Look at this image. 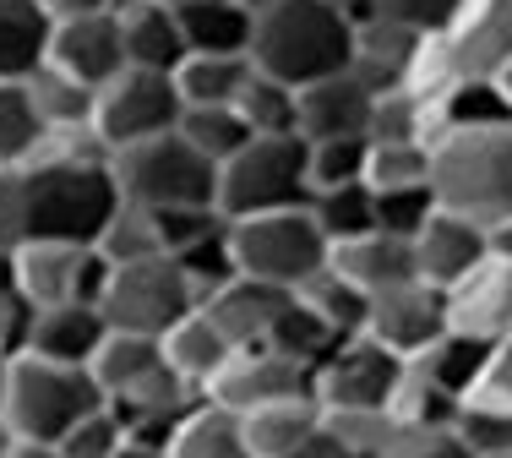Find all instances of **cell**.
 <instances>
[{
  "instance_id": "cell-1",
  "label": "cell",
  "mask_w": 512,
  "mask_h": 458,
  "mask_svg": "<svg viewBox=\"0 0 512 458\" xmlns=\"http://www.w3.org/2000/svg\"><path fill=\"white\" fill-rule=\"evenodd\" d=\"M355 11L327 0H278L251 28V66L289 88L338 77L355 60Z\"/></svg>"
},
{
  "instance_id": "cell-2",
  "label": "cell",
  "mask_w": 512,
  "mask_h": 458,
  "mask_svg": "<svg viewBox=\"0 0 512 458\" xmlns=\"http://www.w3.org/2000/svg\"><path fill=\"white\" fill-rule=\"evenodd\" d=\"M431 191L458 219L491 229V235L507 229L512 224V120L436 137Z\"/></svg>"
},
{
  "instance_id": "cell-3",
  "label": "cell",
  "mask_w": 512,
  "mask_h": 458,
  "mask_svg": "<svg viewBox=\"0 0 512 458\" xmlns=\"http://www.w3.org/2000/svg\"><path fill=\"white\" fill-rule=\"evenodd\" d=\"M22 191H28V240L93 246L120 208V186L109 175V164L33 159L22 170Z\"/></svg>"
},
{
  "instance_id": "cell-4",
  "label": "cell",
  "mask_w": 512,
  "mask_h": 458,
  "mask_svg": "<svg viewBox=\"0 0 512 458\" xmlns=\"http://www.w3.org/2000/svg\"><path fill=\"white\" fill-rule=\"evenodd\" d=\"M93 409H104V393L93 382V371L55 366V360H39V355L11 360V388H6V409H0L11 437L66 442Z\"/></svg>"
},
{
  "instance_id": "cell-5",
  "label": "cell",
  "mask_w": 512,
  "mask_h": 458,
  "mask_svg": "<svg viewBox=\"0 0 512 458\" xmlns=\"http://www.w3.org/2000/svg\"><path fill=\"white\" fill-rule=\"evenodd\" d=\"M109 175H115V186H120V202H131V208H148V213L218 208V170L180 137V131L115 153V159H109Z\"/></svg>"
},
{
  "instance_id": "cell-6",
  "label": "cell",
  "mask_w": 512,
  "mask_h": 458,
  "mask_svg": "<svg viewBox=\"0 0 512 458\" xmlns=\"http://www.w3.org/2000/svg\"><path fill=\"white\" fill-rule=\"evenodd\" d=\"M311 208V164L300 137H256L240 159L218 170V213L224 224L262 219V213Z\"/></svg>"
},
{
  "instance_id": "cell-7",
  "label": "cell",
  "mask_w": 512,
  "mask_h": 458,
  "mask_svg": "<svg viewBox=\"0 0 512 458\" xmlns=\"http://www.w3.org/2000/svg\"><path fill=\"white\" fill-rule=\"evenodd\" d=\"M229 257L246 279L295 295L300 284H311L333 262V246L316 229L311 208H295V213H262V219L229 224Z\"/></svg>"
},
{
  "instance_id": "cell-8",
  "label": "cell",
  "mask_w": 512,
  "mask_h": 458,
  "mask_svg": "<svg viewBox=\"0 0 512 458\" xmlns=\"http://www.w3.org/2000/svg\"><path fill=\"white\" fill-rule=\"evenodd\" d=\"M197 311V289L175 257H148L131 268H109L99 289V317L109 333H137V339H164L175 322Z\"/></svg>"
},
{
  "instance_id": "cell-9",
  "label": "cell",
  "mask_w": 512,
  "mask_h": 458,
  "mask_svg": "<svg viewBox=\"0 0 512 458\" xmlns=\"http://www.w3.org/2000/svg\"><path fill=\"white\" fill-rule=\"evenodd\" d=\"M180 115H186V104H180V88L175 77H164V71H120L109 88H99V110H93V131L104 137L109 159L126 148H137V142H153V137H169V131H180Z\"/></svg>"
},
{
  "instance_id": "cell-10",
  "label": "cell",
  "mask_w": 512,
  "mask_h": 458,
  "mask_svg": "<svg viewBox=\"0 0 512 458\" xmlns=\"http://www.w3.org/2000/svg\"><path fill=\"white\" fill-rule=\"evenodd\" d=\"M104 279L109 268L93 246H71V240H28V246H17V295L33 311L99 306Z\"/></svg>"
},
{
  "instance_id": "cell-11",
  "label": "cell",
  "mask_w": 512,
  "mask_h": 458,
  "mask_svg": "<svg viewBox=\"0 0 512 458\" xmlns=\"http://www.w3.org/2000/svg\"><path fill=\"white\" fill-rule=\"evenodd\" d=\"M436 39L447 77L458 82H496L512 66V0H463Z\"/></svg>"
},
{
  "instance_id": "cell-12",
  "label": "cell",
  "mask_w": 512,
  "mask_h": 458,
  "mask_svg": "<svg viewBox=\"0 0 512 458\" xmlns=\"http://www.w3.org/2000/svg\"><path fill=\"white\" fill-rule=\"evenodd\" d=\"M409 360H398L387 344H376L371 333L333 344V355L316 366V404L322 409H387L393 388L404 377Z\"/></svg>"
},
{
  "instance_id": "cell-13",
  "label": "cell",
  "mask_w": 512,
  "mask_h": 458,
  "mask_svg": "<svg viewBox=\"0 0 512 458\" xmlns=\"http://www.w3.org/2000/svg\"><path fill=\"white\" fill-rule=\"evenodd\" d=\"M202 399L229 409V415H256V409L284 399H316V377L295 360H284L278 349H235L224 360V371L207 382Z\"/></svg>"
},
{
  "instance_id": "cell-14",
  "label": "cell",
  "mask_w": 512,
  "mask_h": 458,
  "mask_svg": "<svg viewBox=\"0 0 512 458\" xmlns=\"http://www.w3.org/2000/svg\"><path fill=\"white\" fill-rule=\"evenodd\" d=\"M376 344H387L398 360H414L425 355L431 344H442L453 333V306H447V289L425 284V279H409L398 289H382L371 295V322H365Z\"/></svg>"
},
{
  "instance_id": "cell-15",
  "label": "cell",
  "mask_w": 512,
  "mask_h": 458,
  "mask_svg": "<svg viewBox=\"0 0 512 458\" xmlns=\"http://www.w3.org/2000/svg\"><path fill=\"white\" fill-rule=\"evenodd\" d=\"M50 66L66 71V77L88 82L93 93L109 88L120 71H131L126 60V33H120V17H82V22H55L50 39Z\"/></svg>"
},
{
  "instance_id": "cell-16",
  "label": "cell",
  "mask_w": 512,
  "mask_h": 458,
  "mask_svg": "<svg viewBox=\"0 0 512 458\" xmlns=\"http://www.w3.org/2000/svg\"><path fill=\"white\" fill-rule=\"evenodd\" d=\"M491 251H496L491 229L458 219V213H447V208H436V219L414 235V262H420V279L436 284V289H447V295H453V289L469 279V273L480 268Z\"/></svg>"
},
{
  "instance_id": "cell-17",
  "label": "cell",
  "mask_w": 512,
  "mask_h": 458,
  "mask_svg": "<svg viewBox=\"0 0 512 458\" xmlns=\"http://www.w3.org/2000/svg\"><path fill=\"white\" fill-rule=\"evenodd\" d=\"M289 300H295L289 289L256 284V279H246V273H235V279H229L224 289H213L197 311H207V322L229 339V349H262L267 339H273V328H278V317H284Z\"/></svg>"
},
{
  "instance_id": "cell-18",
  "label": "cell",
  "mask_w": 512,
  "mask_h": 458,
  "mask_svg": "<svg viewBox=\"0 0 512 458\" xmlns=\"http://www.w3.org/2000/svg\"><path fill=\"white\" fill-rule=\"evenodd\" d=\"M371 110H376V93L355 71L322 77L311 88H300V142H349V137L365 142Z\"/></svg>"
},
{
  "instance_id": "cell-19",
  "label": "cell",
  "mask_w": 512,
  "mask_h": 458,
  "mask_svg": "<svg viewBox=\"0 0 512 458\" xmlns=\"http://www.w3.org/2000/svg\"><path fill=\"white\" fill-rule=\"evenodd\" d=\"M447 306H453V333H469V339H485V344L512 339V257L491 251L447 295Z\"/></svg>"
},
{
  "instance_id": "cell-20",
  "label": "cell",
  "mask_w": 512,
  "mask_h": 458,
  "mask_svg": "<svg viewBox=\"0 0 512 458\" xmlns=\"http://www.w3.org/2000/svg\"><path fill=\"white\" fill-rule=\"evenodd\" d=\"M420 50H425L420 33L393 28V22H382V17H360L355 22V60H349V71H355L371 93H393V88H409Z\"/></svg>"
},
{
  "instance_id": "cell-21",
  "label": "cell",
  "mask_w": 512,
  "mask_h": 458,
  "mask_svg": "<svg viewBox=\"0 0 512 458\" xmlns=\"http://www.w3.org/2000/svg\"><path fill=\"white\" fill-rule=\"evenodd\" d=\"M104 339H109V322L99 317V306H55V311H33V328H28L22 355H39V360H55V366L88 371Z\"/></svg>"
},
{
  "instance_id": "cell-22",
  "label": "cell",
  "mask_w": 512,
  "mask_h": 458,
  "mask_svg": "<svg viewBox=\"0 0 512 458\" xmlns=\"http://www.w3.org/2000/svg\"><path fill=\"white\" fill-rule=\"evenodd\" d=\"M333 268L355 289H365V295H382V289H398V284L420 279L414 240H398V235H387V229H371V235H360V240L333 246Z\"/></svg>"
},
{
  "instance_id": "cell-23",
  "label": "cell",
  "mask_w": 512,
  "mask_h": 458,
  "mask_svg": "<svg viewBox=\"0 0 512 458\" xmlns=\"http://www.w3.org/2000/svg\"><path fill=\"white\" fill-rule=\"evenodd\" d=\"M115 17H120V33H126V60L137 71H164V77H175L180 60L191 55L186 33H180V17L169 6H158V0H126Z\"/></svg>"
},
{
  "instance_id": "cell-24",
  "label": "cell",
  "mask_w": 512,
  "mask_h": 458,
  "mask_svg": "<svg viewBox=\"0 0 512 458\" xmlns=\"http://www.w3.org/2000/svg\"><path fill=\"white\" fill-rule=\"evenodd\" d=\"M55 22L39 0H0V82H28L50 66Z\"/></svg>"
},
{
  "instance_id": "cell-25",
  "label": "cell",
  "mask_w": 512,
  "mask_h": 458,
  "mask_svg": "<svg viewBox=\"0 0 512 458\" xmlns=\"http://www.w3.org/2000/svg\"><path fill=\"white\" fill-rule=\"evenodd\" d=\"M240 426H246L251 458H300L311 448V437L322 431V404L284 399V404L256 409V415H240Z\"/></svg>"
},
{
  "instance_id": "cell-26",
  "label": "cell",
  "mask_w": 512,
  "mask_h": 458,
  "mask_svg": "<svg viewBox=\"0 0 512 458\" xmlns=\"http://www.w3.org/2000/svg\"><path fill=\"white\" fill-rule=\"evenodd\" d=\"M256 77L251 55H186L175 71V88L186 110H235L240 88Z\"/></svg>"
},
{
  "instance_id": "cell-27",
  "label": "cell",
  "mask_w": 512,
  "mask_h": 458,
  "mask_svg": "<svg viewBox=\"0 0 512 458\" xmlns=\"http://www.w3.org/2000/svg\"><path fill=\"white\" fill-rule=\"evenodd\" d=\"M158 344H164L169 371H175V377H186L197 393H207V382H213L218 371H224V360L235 355L224 333H218L213 322H207V311H191V317H186V322H175V328H169Z\"/></svg>"
},
{
  "instance_id": "cell-28",
  "label": "cell",
  "mask_w": 512,
  "mask_h": 458,
  "mask_svg": "<svg viewBox=\"0 0 512 458\" xmlns=\"http://www.w3.org/2000/svg\"><path fill=\"white\" fill-rule=\"evenodd\" d=\"M295 300L311 311L316 322H322L327 333H333V339H360L365 322H371V295L349 284L344 273L333 268V262H327V268L316 273L311 284H300V289H295Z\"/></svg>"
},
{
  "instance_id": "cell-29",
  "label": "cell",
  "mask_w": 512,
  "mask_h": 458,
  "mask_svg": "<svg viewBox=\"0 0 512 458\" xmlns=\"http://www.w3.org/2000/svg\"><path fill=\"white\" fill-rule=\"evenodd\" d=\"M164 458H251L246 426H240V415H229V409L202 399L175 426V437L164 442Z\"/></svg>"
},
{
  "instance_id": "cell-30",
  "label": "cell",
  "mask_w": 512,
  "mask_h": 458,
  "mask_svg": "<svg viewBox=\"0 0 512 458\" xmlns=\"http://www.w3.org/2000/svg\"><path fill=\"white\" fill-rule=\"evenodd\" d=\"M251 28L256 17L240 11L235 0H207V6L180 11V33H186L191 55H251Z\"/></svg>"
},
{
  "instance_id": "cell-31",
  "label": "cell",
  "mask_w": 512,
  "mask_h": 458,
  "mask_svg": "<svg viewBox=\"0 0 512 458\" xmlns=\"http://www.w3.org/2000/svg\"><path fill=\"white\" fill-rule=\"evenodd\" d=\"M158 366H164V344H158V339L109 333L88 371H93V382H99V393H104V404H109V399H120V393H131L142 377H153Z\"/></svg>"
},
{
  "instance_id": "cell-32",
  "label": "cell",
  "mask_w": 512,
  "mask_h": 458,
  "mask_svg": "<svg viewBox=\"0 0 512 458\" xmlns=\"http://www.w3.org/2000/svg\"><path fill=\"white\" fill-rule=\"evenodd\" d=\"M50 131L39 120L28 82H0V170H28L44 153Z\"/></svg>"
},
{
  "instance_id": "cell-33",
  "label": "cell",
  "mask_w": 512,
  "mask_h": 458,
  "mask_svg": "<svg viewBox=\"0 0 512 458\" xmlns=\"http://www.w3.org/2000/svg\"><path fill=\"white\" fill-rule=\"evenodd\" d=\"M28 93H33V104H39V120H44L50 137H55V131L93 126V110H99V93H93L88 82L55 71V66H44L39 77H28Z\"/></svg>"
},
{
  "instance_id": "cell-34",
  "label": "cell",
  "mask_w": 512,
  "mask_h": 458,
  "mask_svg": "<svg viewBox=\"0 0 512 458\" xmlns=\"http://www.w3.org/2000/svg\"><path fill=\"white\" fill-rule=\"evenodd\" d=\"M436 148L431 142H371L365 148V186L371 191H420L431 186Z\"/></svg>"
},
{
  "instance_id": "cell-35",
  "label": "cell",
  "mask_w": 512,
  "mask_h": 458,
  "mask_svg": "<svg viewBox=\"0 0 512 458\" xmlns=\"http://www.w3.org/2000/svg\"><path fill=\"white\" fill-rule=\"evenodd\" d=\"M235 110L256 137H300V88H289V82H273L256 71L240 88Z\"/></svg>"
},
{
  "instance_id": "cell-36",
  "label": "cell",
  "mask_w": 512,
  "mask_h": 458,
  "mask_svg": "<svg viewBox=\"0 0 512 458\" xmlns=\"http://www.w3.org/2000/svg\"><path fill=\"white\" fill-rule=\"evenodd\" d=\"M93 251L104 257V268H131V262L164 257V235H158V219H153L148 208H131V202H120L115 219L104 224V235L93 240Z\"/></svg>"
},
{
  "instance_id": "cell-37",
  "label": "cell",
  "mask_w": 512,
  "mask_h": 458,
  "mask_svg": "<svg viewBox=\"0 0 512 458\" xmlns=\"http://www.w3.org/2000/svg\"><path fill=\"white\" fill-rule=\"evenodd\" d=\"M458 409H463V404L453 399V393H442V388H436V382L409 360L404 377H398V388H393V404H387V415H393L398 431H420V426H453Z\"/></svg>"
},
{
  "instance_id": "cell-38",
  "label": "cell",
  "mask_w": 512,
  "mask_h": 458,
  "mask_svg": "<svg viewBox=\"0 0 512 458\" xmlns=\"http://www.w3.org/2000/svg\"><path fill=\"white\" fill-rule=\"evenodd\" d=\"M485 355H491V344H485V339L447 333L442 344H431L425 355H414V366H420L442 393H453V399L463 404V399H469V388H474V377H480V366H485Z\"/></svg>"
},
{
  "instance_id": "cell-39",
  "label": "cell",
  "mask_w": 512,
  "mask_h": 458,
  "mask_svg": "<svg viewBox=\"0 0 512 458\" xmlns=\"http://www.w3.org/2000/svg\"><path fill=\"white\" fill-rule=\"evenodd\" d=\"M180 137H186L213 170H224L229 159H240L256 142V131L240 120V110H186L180 115Z\"/></svg>"
},
{
  "instance_id": "cell-40",
  "label": "cell",
  "mask_w": 512,
  "mask_h": 458,
  "mask_svg": "<svg viewBox=\"0 0 512 458\" xmlns=\"http://www.w3.org/2000/svg\"><path fill=\"white\" fill-rule=\"evenodd\" d=\"M311 219L327 235V246H344L376 229V191L371 186H344V191H316Z\"/></svg>"
},
{
  "instance_id": "cell-41",
  "label": "cell",
  "mask_w": 512,
  "mask_h": 458,
  "mask_svg": "<svg viewBox=\"0 0 512 458\" xmlns=\"http://www.w3.org/2000/svg\"><path fill=\"white\" fill-rule=\"evenodd\" d=\"M333 344H344V339H333V333H327L322 322L300 306V300H289L284 317H278V328H273V339H267L262 349H278L284 360H295V366H306L311 377H316V366L333 355Z\"/></svg>"
},
{
  "instance_id": "cell-42",
  "label": "cell",
  "mask_w": 512,
  "mask_h": 458,
  "mask_svg": "<svg viewBox=\"0 0 512 458\" xmlns=\"http://www.w3.org/2000/svg\"><path fill=\"white\" fill-rule=\"evenodd\" d=\"M322 431L338 437L349 453H360V458H382L387 442L398 437V426H393L387 409H322Z\"/></svg>"
},
{
  "instance_id": "cell-43",
  "label": "cell",
  "mask_w": 512,
  "mask_h": 458,
  "mask_svg": "<svg viewBox=\"0 0 512 458\" xmlns=\"http://www.w3.org/2000/svg\"><path fill=\"white\" fill-rule=\"evenodd\" d=\"M365 148H371V142H360V137H349V142H306L311 197H316V191L365 186Z\"/></svg>"
},
{
  "instance_id": "cell-44",
  "label": "cell",
  "mask_w": 512,
  "mask_h": 458,
  "mask_svg": "<svg viewBox=\"0 0 512 458\" xmlns=\"http://www.w3.org/2000/svg\"><path fill=\"white\" fill-rule=\"evenodd\" d=\"M436 191L420 186V191H376V229H387V235L398 240H414L425 224L436 219Z\"/></svg>"
},
{
  "instance_id": "cell-45",
  "label": "cell",
  "mask_w": 512,
  "mask_h": 458,
  "mask_svg": "<svg viewBox=\"0 0 512 458\" xmlns=\"http://www.w3.org/2000/svg\"><path fill=\"white\" fill-rule=\"evenodd\" d=\"M458 6L463 0H365V11H355V17H382L393 28H409L420 39H431V33H442L453 22Z\"/></svg>"
},
{
  "instance_id": "cell-46",
  "label": "cell",
  "mask_w": 512,
  "mask_h": 458,
  "mask_svg": "<svg viewBox=\"0 0 512 458\" xmlns=\"http://www.w3.org/2000/svg\"><path fill=\"white\" fill-rule=\"evenodd\" d=\"M153 219H158V235H164V257H186V251L207 246L229 229L218 208H175V213H153Z\"/></svg>"
},
{
  "instance_id": "cell-47",
  "label": "cell",
  "mask_w": 512,
  "mask_h": 458,
  "mask_svg": "<svg viewBox=\"0 0 512 458\" xmlns=\"http://www.w3.org/2000/svg\"><path fill=\"white\" fill-rule=\"evenodd\" d=\"M453 431L463 437V448H469L474 458L485 453H512V415L507 409H480V404H463Z\"/></svg>"
},
{
  "instance_id": "cell-48",
  "label": "cell",
  "mask_w": 512,
  "mask_h": 458,
  "mask_svg": "<svg viewBox=\"0 0 512 458\" xmlns=\"http://www.w3.org/2000/svg\"><path fill=\"white\" fill-rule=\"evenodd\" d=\"M131 442V431H126V420L115 415V409H93L88 420H82L77 431H71L66 442H60V453L66 458H109V453H120Z\"/></svg>"
},
{
  "instance_id": "cell-49",
  "label": "cell",
  "mask_w": 512,
  "mask_h": 458,
  "mask_svg": "<svg viewBox=\"0 0 512 458\" xmlns=\"http://www.w3.org/2000/svg\"><path fill=\"white\" fill-rule=\"evenodd\" d=\"M463 404H480V409H507L512 415V339L491 344V355H485L480 377H474L469 399Z\"/></svg>"
},
{
  "instance_id": "cell-50",
  "label": "cell",
  "mask_w": 512,
  "mask_h": 458,
  "mask_svg": "<svg viewBox=\"0 0 512 458\" xmlns=\"http://www.w3.org/2000/svg\"><path fill=\"white\" fill-rule=\"evenodd\" d=\"M382 458H474V453L463 448L453 426H420V431H398Z\"/></svg>"
},
{
  "instance_id": "cell-51",
  "label": "cell",
  "mask_w": 512,
  "mask_h": 458,
  "mask_svg": "<svg viewBox=\"0 0 512 458\" xmlns=\"http://www.w3.org/2000/svg\"><path fill=\"white\" fill-rule=\"evenodd\" d=\"M28 246V191L22 170H0V251Z\"/></svg>"
},
{
  "instance_id": "cell-52",
  "label": "cell",
  "mask_w": 512,
  "mask_h": 458,
  "mask_svg": "<svg viewBox=\"0 0 512 458\" xmlns=\"http://www.w3.org/2000/svg\"><path fill=\"white\" fill-rule=\"evenodd\" d=\"M28 328H33V306L17 289H0V349H6V355H22Z\"/></svg>"
},
{
  "instance_id": "cell-53",
  "label": "cell",
  "mask_w": 512,
  "mask_h": 458,
  "mask_svg": "<svg viewBox=\"0 0 512 458\" xmlns=\"http://www.w3.org/2000/svg\"><path fill=\"white\" fill-rule=\"evenodd\" d=\"M39 6L50 11V22H82V17H109L126 0H39Z\"/></svg>"
},
{
  "instance_id": "cell-54",
  "label": "cell",
  "mask_w": 512,
  "mask_h": 458,
  "mask_svg": "<svg viewBox=\"0 0 512 458\" xmlns=\"http://www.w3.org/2000/svg\"><path fill=\"white\" fill-rule=\"evenodd\" d=\"M6 458H66V453H60V442H28V437H11Z\"/></svg>"
},
{
  "instance_id": "cell-55",
  "label": "cell",
  "mask_w": 512,
  "mask_h": 458,
  "mask_svg": "<svg viewBox=\"0 0 512 458\" xmlns=\"http://www.w3.org/2000/svg\"><path fill=\"white\" fill-rule=\"evenodd\" d=\"M300 458H360V453H349L338 437H327V431H316V437H311V448L300 453Z\"/></svg>"
},
{
  "instance_id": "cell-56",
  "label": "cell",
  "mask_w": 512,
  "mask_h": 458,
  "mask_svg": "<svg viewBox=\"0 0 512 458\" xmlns=\"http://www.w3.org/2000/svg\"><path fill=\"white\" fill-rule=\"evenodd\" d=\"M109 458H164V448H153V442H137V437H131L126 448H120V453H109Z\"/></svg>"
},
{
  "instance_id": "cell-57",
  "label": "cell",
  "mask_w": 512,
  "mask_h": 458,
  "mask_svg": "<svg viewBox=\"0 0 512 458\" xmlns=\"http://www.w3.org/2000/svg\"><path fill=\"white\" fill-rule=\"evenodd\" d=\"M11 360H17V355H6V349H0V409H6V388H11Z\"/></svg>"
},
{
  "instance_id": "cell-58",
  "label": "cell",
  "mask_w": 512,
  "mask_h": 458,
  "mask_svg": "<svg viewBox=\"0 0 512 458\" xmlns=\"http://www.w3.org/2000/svg\"><path fill=\"white\" fill-rule=\"evenodd\" d=\"M496 93H502V104H507V115H512V66L496 77Z\"/></svg>"
},
{
  "instance_id": "cell-59",
  "label": "cell",
  "mask_w": 512,
  "mask_h": 458,
  "mask_svg": "<svg viewBox=\"0 0 512 458\" xmlns=\"http://www.w3.org/2000/svg\"><path fill=\"white\" fill-rule=\"evenodd\" d=\"M235 6H240V11H251V17H262V11H267V6H278V0H235Z\"/></svg>"
},
{
  "instance_id": "cell-60",
  "label": "cell",
  "mask_w": 512,
  "mask_h": 458,
  "mask_svg": "<svg viewBox=\"0 0 512 458\" xmlns=\"http://www.w3.org/2000/svg\"><path fill=\"white\" fill-rule=\"evenodd\" d=\"M158 6H169L180 17V11H191V6H207V0H158Z\"/></svg>"
},
{
  "instance_id": "cell-61",
  "label": "cell",
  "mask_w": 512,
  "mask_h": 458,
  "mask_svg": "<svg viewBox=\"0 0 512 458\" xmlns=\"http://www.w3.org/2000/svg\"><path fill=\"white\" fill-rule=\"evenodd\" d=\"M491 240H496V251H507V257H512V224H507V229H496Z\"/></svg>"
},
{
  "instance_id": "cell-62",
  "label": "cell",
  "mask_w": 512,
  "mask_h": 458,
  "mask_svg": "<svg viewBox=\"0 0 512 458\" xmlns=\"http://www.w3.org/2000/svg\"><path fill=\"white\" fill-rule=\"evenodd\" d=\"M6 448H11V426L0 420V458H6Z\"/></svg>"
},
{
  "instance_id": "cell-63",
  "label": "cell",
  "mask_w": 512,
  "mask_h": 458,
  "mask_svg": "<svg viewBox=\"0 0 512 458\" xmlns=\"http://www.w3.org/2000/svg\"><path fill=\"white\" fill-rule=\"evenodd\" d=\"M327 6H344V11H365V0H327Z\"/></svg>"
},
{
  "instance_id": "cell-64",
  "label": "cell",
  "mask_w": 512,
  "mask_h": 458,
  "mask_svg": "<svg viewBox=\"0 0 512 458\" xmlns=\"http://www.w3.org/2000/svg\"><path fill=\"white\" fill-rule=\"evenodd\" d=\"M485 458H512V453H485Z\"/></svg>"
}]
</instances>
